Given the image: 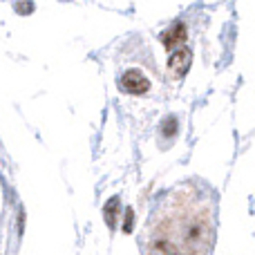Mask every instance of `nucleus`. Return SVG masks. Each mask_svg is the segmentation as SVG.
I'll use <instances>...</instances> for the list:
<instances>
[{
  "label": "nucleus",
  "instance_id": "1",
  "mask_svg": "<svg viewBox=\"0 0 255 255\" xmlns=\"http://www.w3.org/2000/svg\"><path fill=\"white\" fill-rule=\"evenodd\" d=\"M145 255H211L213 208L204 195L179 190L150 215L145 229Z\"/></svg>",
  "mask_w": 255,
  "mask_h": 255
},
{
  "label": "nucleus",
  "instance_id": "2",
  "mask_svg": "<svg viewBox=\"0 0 255 255\" xmlns=\"http://www.w3.org/2000/svg\"><path fill=\"white\" fill-rule=\"evenodd\" d=\"M148 88H150V81L139 70H128L121 76V90L128 94H143L148 92Z\"/></svg>",
  "mask_w": 255,
  "mask_h": 255
},
{
  "label": "nucleus",
  "instance_id": "3",
  "mask_svg": "<svg viewBox=\"0 0 255 255\" xmlns=\"http://www.w3.org/2000/svg\"><path fill=\"white\" fill-rule=\"evenodd\" d=\"M188 67H190V52L186 47H181V49H177L175 54L170 56V61H168V70L172 72V76H184L186 72H188Z\"/></svg>",
  "mask_w": 255,
  "mask_h": 255
},
{
  "label": "nucleus",
  "instance_id": "4",
  "mask_svg": "<svg viewBox=\"0 0 255 255\" xmlns=\"http://www.w3.org/2000/svg\"><path fill=\"white\" fill-rule=\"evenodd\" d=\"M161 40L168 49H181L184 43H186V27L181 25V22H177L175 27H170L168 31H163Z\"/></svg>",
  "mask_w": 255,
  "mask_h": 255
},
{
  "label": "nucleus",
  "instance_id": "5",
  "mask_svg": "<svg viewBox=\"0 0 255 255\" xmlns=\"http://www.w3.org/2000/svg\"><path fill=\"white\" fill-rule=\"evenodd\" d=\"M117 213H119V197H112L110 202L106 204V222L110 229H115L117 226Z\"/></svg>",
  "mask_w": 255,
  "mask_h": 255
},
{
  "label": "nucleus",
  "instance_id": "6",
  "mask_svg": "<svg viewBox=\"0 0 255 255\" xmlns=\"http://www.w3.org/2000/svg\"><path fill=\"white\" fill-rule=\"evenodd\" d=\"M124 229L128 231V233L132 231V211H128V213H126V226H124Z\"/></svg>",
  "mask_w": 255,
  "mask_h": 255
}]
</instances>
